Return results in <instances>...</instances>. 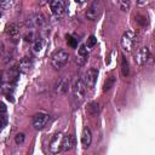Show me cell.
Wrapping results in <instances>:
<instances>
[{
    "instance_id": "9",
    "label": "cell",
    "mask_w": 155,
    "mask_h": 155,
    "mask_svg": "<svg viewBox=\"0 0 155 155\" xmlns=\"http://www.w3.org/2000/svg\"><path fill=\"white\" fill-rule=\"evenodd\" d=\"M99 12H101V5H99L98 1H94L87 8V11H86V18L90 19V21H94L99 16Z\"/></svg>"
},
{
    "instance_id": "1",
    "label": "cell",
    "mask_w": 155,
    "mask_h": 155,
    "mask_svg": "<svg viewBox=\"0 0 155 155\" xmlns=\"http://www.w3.org/2000/svg\"><path fill=\"white\" fill-rule=\"evenodd\" d=\"M68 59H69V53L65 50H58L52 54L51 64L54 69H61L67 64Z\"/></svg>"
},
{
    "instance_id": "23",
    "label": "cell",
    "mask_w": 155,
    "mask_h": 155,
    "mask_svg": "<svg viewBox=\"0 0 155 155\" xmlns=\"http://www.w3.org/2000/svg\"><path fill=\"white\" fill-rule=\"evenodd\" d=\"M98 110H99V105H98L97 103H91V104H90L88 111H90L92 115H96V114L98 113Z\"/></svg>"
},
{
    "instance_id": "30",
    "label": "cell",
    "mask_w": 155,
    "mask_h": 155,
    "mask_svg": "<svg viewBox=\"0 0 155 155\" xmlns=\"http://www.w3.org/2000/svg\"><path fill=\"white\" fill-rule=\"evenodd\" d=\"M1 82H2V79H1V75H0V86H1Z\"/></svg>"
},
{
    "instance_id": "22",
    "label": "cell",
    "mask_w": 155,
    "mask_h": 155,
    "mask_svg": "<svg viewBox=\"0 0 155 155\" xmlns=\"http://www.w3.org/2000/svg\"><path fill=\"white\" fill-rule=\"evenodd\" d=\"M131 7V2L130 0H120V8L122 11H128Z\"/></svg>"
},
{
    "instance_id": "3",
    "label": "cell",
    "mask_w": 155,
    "mask_h": 155,
    "mask_svg": "<svg viewBox=\"0 0 155 155\" xmlns=\"http://www.w3.org/2000/svg\"><path fill=\"white\" fill-rule=\"evenodd\" d=\"M97 76H98V70L94 69V68H91V69H88V70L85 73L82 81H84L86 88L92 90V88L94 87L96 81H97Z\"/></svg>"
},
{
    "instance_id": "4",
    "label": "cell",
    "mask_w": 155,
    "mask_h": 155,
    "mask_svg": "<svg viewBox=\"0 0 155 155\" xmlns=\"http://www.w3.org/2000/svg\"><path fill=\"white\" fill-rule=\"evenodd\" d=\"M48 119H50L48 114L42 113V111L41 113H36L33 116V126H34V128L35 130H42L47 125Z\"/></svg>"
},
{
    "instance_id": "8",
    "label": "cell",
    "mask_w": 155,
    "mask_h": 155,
    "mask_svg": "<svg viewBox=\"0 0 155 155\" xmlns=\"http://www.w3.org/2000/svg\"><path fill=\"white\" fill-rule=\"evenodd\" d=\"M149 57H150V51H149V48L145 47V46H144V47H140V48L138 50L137 54H136V62H137V64H138L139 67H142V65H144V64L148 62Z\"/></svg>"
},
{
    "instance_id": "18",
    "label": "cell",
    "mask_w": 155,
    "mask_h": 155,
    "mask_svg": "<svg viewBox=\"0 0 155 155\" xmlns=\"http://www.w3.org/2000/svg\"><path fill=\"white\" fill-rule=\"evenodd\" d=\"M121 70H122V74L125 76H127L130 74V67H128V62L126 61L125 57H122V61H121Z\"/></svg>"
},
{
    "instance_id": "15",
    "label": "cell",
    "mask_w": 155,
    "mask_h": 155,
    "mask_svg": "<svg viewBox=\"0 0 155 155\" xmlns=\"http://www.w3.org/2000/svg\"><path fill=\"white\" fill-rule=\"evenodd\" d=\"M44 45H45L44 39L38 38V39L34 41V44H33V50H34V52H40V51L44 48Z\"/></svg>"
},
{
    "instance_id": "25",
    "label": "cell",
    "mask_w": 155,
    "mask_h": 155,
    "mask_svg": "<svg viewBox=\"0 0 155 155\" xmlns=\"http://www.w3.org/2000/svg\"><path fill=\"white\" fill-rule=\"evenodd\" d=\"M67 42H68L69 46H71V47H76V45H78V40H76L75 38H73L71 35H67Z\"/></svg>"
},
{
    "instance_id": "5",
    "label": "cell",
    "mask_w": 155,
    "mask_h": 155,
    "mask_svg": "<svg viewBox=\"0 0 155 155\" xmlns=\"http://www.w3.org/2000/svg\"><path fill=\"white\" fill-rule=\"evenodd\" d=\"M62 140H63V133L58 132L53 134L50 142V151L52 154H58L62 151Z\"/></svg>"
},
{
    "instance_id": "6",
    "label": "cell",
    "mask_w": 155,
    "mask_h": 155,
    "mask_svg": "<svg viewBox=\"0 0 155 155\" xmlns=\"http://www.w3.org/2000/svg\"><path fill=\"white\" fill-rule=\"evenodd\" d=\"M50 8L57 17H62L65 12V0H51Z\"/></svg>"
},
{
    "instance_id": "13",
    "label": "cell",
    "mask_w": 155,
    "mask_h": 155,
    "mask_svg": "<svg viewBox=\"0 0 155 155\" xmlns=\"http://www.w3.org/2000/svg\"><path fill=\"white\" fill-rule=\"evenodd\" d=\"M73 148V137L70 134L63 136V140H62V150L63 151H69Z\"/></svg>"
},
{
    "instance_id": "27",
    "label": "cell",
    "mask_w": 155,
    "mask_h": 155,
    "mask_svg": "<svg viewBox=\"0 0 155 155\" xmlns=\"http://www.w3.org/2000/svg\"><path fill=\"white\" fill-rule=\"evenodd\" d=\"M78 53H79V54H88V52H87V48H86V45H84V44H82V45H80Z\"/></svg>"
},
{
    "instance_id": "11",
    "label": "cell",
    "mask_w": 155,
    "mask_h": 155,
    "mask_svg": "<svg viewBox=\"0 0 155 155\" xmlns=\"http://www.w3.org/2000/svg\"><path fill=\"white\" fill-rule=\"evenodd\" d=\"M92 142V134H91V131L88 127H85L82 130V133H81V144L84 148H88L90 144Z\"/></svg>"
},
{
    "instance_id": "31",
    "label": "cell",
    "mask_w": 155,
    "mask_h": 155,
    "mask_svg": "<svg viewBox=\"0 0 155 155\" xmlns=\"http://www.w3.org/2000/svg\"><path fill=\"white\" fill-rule=\"evenodd\" d=\"M1 16H2V13H1V11H0V17H1Z\"/></svg>"
},
{
    "instance_id": "29",
    "label": "cell",
    "mask_w": 155,
    "mask_h": 155,
    "mask_svg": "<svg viewBox=\"0 0 155 155\" xmlns=\"http://www.w3.org/2000/svg\"><path fill=\"white\" fill-rule=\"evenodd\" d=\"M5 113H6V105L0 102V114H5Z\"/></svg>"
},
{
    "instance_id": "10",
    "label": "cell",
    "mask_w": 155,
    "mask_h": 155,
    "mask_svg": "<svg viewBox=\"0 0 155 155\" xmlns=\"http://www.w3.org/2000/svg\"><path fill=\"white\" fill-rule=\"evenodd\" d=\"M31 68H33V59H31V58H29V57H23V58L19 61V64H18L19 71H22V73H28Z\"/></svg>"
},
{
    "instance_id": "12",
    "label": "cell",
    "mask_w": 155,
    "mask_h": 155,
    "mask_svg": "<svg viewBox=\"0 0 155 155\" xmlns=\"http://www.w3.org/2000/svg\"><path fill=\"white\" fill-rule=\"evenodd\" d=\"M68 86H69V80L65 78H62L56 84V92L59 94H64L68 91Z\"/></svg>"
},
{
    "instance_id": "14",
    "label": "cell",
    "mask_w": 155,
    "mask_h": 155,
    "mask_svg": "<svg viewBox=\"0 0 155 155\" xmlns=\"http://www.w3.org/2000/svg\"><path fill=\"white\" fill-rule=\"evenodd\" d=\"M6 34L7 35H10V36H17L18 35V33H19V30H18V27H17V24L16 23H10V24H7L6 25Z\"/></svg>"
},
{
    "instance_id": "21",
    "label": "cell",
    "mask_w": 155,
    "mask_h": 155,
    "mask_svg": "<svg viewBox=\"0 0 155 155\" xmlns=\"http://www.w3.org/2000/svg\"><path fill=\"white\" fill-rule=\"evenodd\" d=\"M96 44H97L96 36H94V35H90L88 39H87V42H86V47H87V48H92Z\"/></svg>"
},
{
    "instance_id": "19",
    "label": "cell",
    "mask_w": 155,
    "mask_h": 155,
    "mask_svg": "<svg viewBox=\"0 0 155 155\" xmlns=\"http://www.w3.org/2000/svg\"><path fill=\"white\" fill-rule=\"evenodd\" d=\"M88 59V54H79L78 53V57H76V63L79 65H85V63L87 62Z\"/></svg>"
},
{
    "instance_id": "7",
    "label": "cell",
    "mask_w": 155,
    "mask_h": 155,
    "mask_svg": "<svg viewBox=\"0 0 155 155\" xmlns=\"http://www.w3.org/2000/svg\"><path fill=\"white\" fill-rule=\"evenodd\" d=\"M73 92H74V97L79 101H82L85 94H86V86L82 81V79H78L73 86Z\"/></svg>"
},
{
    "instance_id": "17",
    "label": "cell",
    "mask_w": 155,
    "mask_h": 155,
    "mask_svg": "<svg viewBox=\"0 0 155 155\" xmlns=\"http://www.w3.org/2000/svg\"><path fill=\"white\" fill-rule=\"evenodd\" d=\"M114 82H115V78H113V76L108 78V79L105 80V82H104V86H103V91H104V92L109 91V90H110V88L114 86Z\"/></svg>"
},
{
    "instance_id": "24",
    "label": "cell",
    "mask_w": 155,
    "mask_h": 155,
    "mask_svg": "<svg viewBox=\"0 0 155 155\" xmlns=\"http://www.w3.org/2000/svg\"><path fill=\"white\" fill-rule=\"evenodd\" d=\"M24 139H25V136H24V133H17L16 136H15V142H16V144H22L23 142H24Z\"/></svg>"
},
{
    "instance_id": "20",
    "label": "cell",
    "mask_w": 155,
    "mask_h": 155,
    "mask_svg": "<svg viewBox=\"0 0 155 155\" xmlns=\"http://www.w3.org/2000/svg\"><path fill=\"white\" fill-rule=\"evenodd\" d=\"M12 5H13V0H0V8L2 10H7L12 7Z\"/></svg>"
},
{
    "instance_id": "26",
    "label": "cell",
    "mask_w": 155,
    "mask_h": 155,
    "mask_svg": "<svg viewBox=\"0 0 155 155\" xmlns=\"http://www.w3.org/2000/svg\"><path fill=\"white\" fill-rule=\"evenodd\" d=\"M6 125H7V117L1 114V115H0V130H2Z\"/></svg>"
},
{
    "instance_id": "2",
    "label": "cell",
    "mask_w": 155,
    "mask_h": 155,
    "mask_svg": "<svg viewBox=\"0 0 155 155\" xmlns=\"http://www.w3.org/2000/svg\"><path fill=\"white\" fill-rule=\"evenodd\" d=\"M136 38H137V35L132 30H127V31L124 33V35L121 38V46L126 52L132 51V48L134 46V42H136Z\"/></svg>"
},
{
    "instance_id": "28",
    "label": "cell",
    "mask_w": 155,
    "mask_h": 155,
    "mask_svg": "<svg viewBox=\"0 0 155 155\" xmlns=\"http://www.w3.org/2000/svg\"><path fill=\"white\" fill-rule=\"evenodd\" d=\"M33 38H34V34H33V33H29V34H27V35L24 36V40L31 42V41H33Z\"/></svg>"
},
{
    "instance_id": "16",
    "label": "cell",
    "mask_w": 155,
    "mask_h": 155,
    "mask_svg": "<svg viewBox=\"0 0 155 155\" xmlns=\"http://www.w3.org/2000/svg\"><path fill=\"white\" fill-rule=\"evenodd\" d=\"M30 22L33 23V25L39 27V25H42L45 21H44V17L41 15H35V16H33V18H30Z\"/></svg>"
}]
</instances>
